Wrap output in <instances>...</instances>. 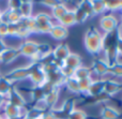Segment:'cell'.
I'll use <instances>...</instances> for the list:
<instances>
[{
	"label": "cell",
	"instance_id": "obj_5",
	"mask_svg": "<svg viewBox=\"0 0 122 119\" xmlns=\"http://www.w3.org/2000/svg\"><path fill=\"white\" fill-rule=\"evenodd\" d=\"M38 47H39L38 42L32 41V40H25L23 43H20V45L17 48H18L19 55L20 56L32 58L38 53Z\"/></svg>",
	"mask_w": 122,
	"mask_h": 119
},
{
	"label": "cell",
	"instance_id": "obj_50",
	"mask_svg": "<svg viewBox=\"0 0 122 119\" xmlns=\"http://www.w3.org/2000/svg\"><path fill=\"white\" fill-rule=\"evenodd\" d=\"M120 12H121V18H122V9L120 10Z\"/></svg>",
	"mask_w": 122,
	"mask_h": 119
},
{
	"label": "cell",
	"instance_id": "obj_26",
	"mask_svg": "<svg viewBox=\"0 0 122 119\" xmlns=\"http://www.w3.org/2000/svg\"><path fill=\"white\" fill-rule=\"evenodd\" d=\"M92 2V10H93V15H104L106 13V8H105V2L102 0H95Z\"/></svg>",
	"mask_w": 122,
	"mask_h": 119
},
{
	"label": "cell",
	"instance_id": "obj_54",
	"mask_svg": "<svg viewBox=\"0 0 122 119\" xmlns=\"http://www.w3.org/2000/svg\"><path fill=\"white\" fill-rule=\"evenodd\" d=\"M4 119H6V118H4Z\"/></svg>",
	"mask_w": 122,
	"mask_h": 119
},
{
	"label": "cell",
	"instance_id": "obj_33",
	"mask_svg": "<svg viewBox=\"0 0 122 119\" xmlns=\"http://www.w3.org/2000/svg\"><path fill=\"white\" fill-rule=\"evenodd\" d=\"M105 2V8H106V12L109 11V12H118L120 11V1L117 0V1H104Z\"/></svg>",
	"mask_w": 122,
	"mask_h": 119
},
{
	"label": "cell",
	"instance_id": "obj_46",
	"mask_svg": "<svg viewBox=\"0 0 122 119\" xmlns=\"http://www.w3.org/2000/svg\"><path fill=\"white\" fill-rule=\"evenodd\" d=\"M6 102V99L4 96H2V94H0V109H2L3 107V105L5 104Z\"/></svg>",
	"mask_w": 122,
	"mask_h": 119
},
{
	"label": "cell",
	"instance_id": "obj_18",
	"mask_svg": "<svg viewBox=\"0 0 122 119\" xmlns=\"http://www.w3.org/2000/svg\"><path fill=\"white\" fill-rule=\"evenodd\" d=\"M67 6L65 4V2H58L53 9H51V18L56 19V21H59L61 17L67 12Z\"/></svg>",
	"mask_w": 122,
	"mask_h": 119
},
{
	"label": "cell",
	"instance_id": "obj_22",
	"mask_svg": "<svg viewBox=\"0 0 122 119\" xmlns=\"http://www.w3.org/2000/svg\"><path fill=\"white\" fill-rule=\"evenodd\" d=\"M57 23L59 24V25L63 26V27H65V28L75 25L76 21H75V14H74V11H67V12L61 17Z\"/></svg>",
	"mask_w": 122,
	"mask_h": 119
},
{
	"label": "cell",
	"instance_id": "obj_36",
	"mask_svg": "<svg viewBox=\"0 0 122 119\" xmlns=\"http://www.w3.org/2000/svg\"><path fill=\"white\" fill-rule=\"evenodd\" d=\"M32 107H34V109H39V111L43 112V113L49 111V107H48V105H47V103L45 102L44 99H42V100H39V101H36Z\"/></svg>",
	"mask_w": 122,
	"mask_h": 119
},
{
	"label": "cell",
	"instance_id": "obj_13",
	"mask_svg": "<svg viewBox=\"0 0 122 119\" xmlns=\"http://www.w3.org/2000/svg\"><path fill=\"white\" fill-rule=\"evenodd\" d=\"M49 36H51L54 40L62 41V40H64V39H66L67 36H69V29L59 25V24H54L53 28H51V32H49Z\"/></svg>",
	"mask_w": 122,
	"mask_h": 119
},
{
	"label": "cell",
	"instance_id": "obj_2",
	"mask_svg": "<svg viewBox=\"0 0 122 119\" xmlns=\"http://www.w3.org/2000/svg\"><path fill=\"white\" fill-rule=\"evenodd\" d=\"M33 17L36 24L38 33L49 34V32H51V28L54 26L53 18H51V15L44 12H40V13H36V15H33Z\"/></svg>",
	"mask_w": 122,
	"mask_h": 119
},
{
	"label": "cell",
	"instance_id": "obj_32",
	"mask_svg": "<svg viewBox=\"0 0 122 119\" xmlns=\"http://www.w3.org/2000/svg\"><path fill=\"white\" fill-rule=\"evenodd\" d=\"M30 94H31V100L33 101V102L39 101V100H42V99H44V97H45V93L43 92V90L41 87H34L33 89L30 91Z\"/></svg>",
	"mask_w": 122,
	"mask_h": 119
},
{
	"label": "cell",
	"instance_id": "obj_17",
	"mask_svg": "<svg viewBox=\"0 0 122 119\" xmlns=\"http://www.w3.org/2000/svg\"><path fill=\"white\" fill-rule=\"evenodd\" d=\"M59 97H60V88H55L54 90H51V92H48L47 94H45L44 100L47 103L49 109H54L56 106V104L59 101Z\"/></svg>",
	"mask_w": 122,
	"mask_h": 119
},
{
	"label": "cell",
	"instance_id": "obj_34",
	"mask_svg": "<svg viewBox=\"0 0 122 119\" xmlns=\"http://www.w3.org/2000/svg\"><path fill=\"white\" fill-rule=\"evenodd\" d=\"M74 14H75V21L76 24H82L89 18L88 15L84 12L82 10H80L79 8H77L75 11H74Z\"/></svg>",
	"mask_w": 122,
	"mask_h": 119
},
{
	"label": "cell",
	"instance_id": "obj_8",
	"mask_svg": "<svg viewBox=\"0 0 122 119\" xmlns=\"http://www.w3.org/2000/svg\"><path fill=\"white\" fill-rule=\"evenodd\" d=\"M5 99H6V102L11 103L12 105L17 106V107H23V106L27 105V102H26V100L24 99V97L21 96L20 91H19L16 87H14V86H13V88L10 90V92L6 94Z\"/></svg>",
	"mask_w": 122,
	"mask_h": 119
},
{
	"label": "cell",
	"instance_id": "obj_12",
	"mask_svg": "<svg viewBox=\"0 0 122 119\" xmlns=\"http://www.w3.org/2000/svg\"><path fill=\"white\" fill-rule=\"evenodd\" d=\"M46 79H47V82L53 84L56 88H61V86L64 85L65 79L66 78L63 76V74L60 71V69H58V70L53 71V72H51V73H47Z\"/></svg>",
	"mask_w": 122,
	"mask_h": 119
},
{
	"label": "cell",
	"instance_id": "obj_31",
	"mask_svg": "<svg viewBox=\"0 0 122 119\" xmlns=\"http://www.w3.org/2000/svg\"><path fill=\"white\" fill-rule=\"evenodd\" d=\"M74 109H75V102H74V100L67 99V100H65L64 102L62 103V106H61L60 111L62 112V113L66 114V117H67V115H69Z\"/></svg>",
	"mask_w": 122,
	"mask_h": 119
},
{
	"label": "cell",
	"instance_id": "obj_6",
	"mask_svg": "<svg viewBox=\"0 0 122 119\" xmlns=\"http://www.w3.org/2000/svg\"><path fill=\"white\" fill-rule=\"evenodd\" d=\"M29 74H30V68L29 66H27V67H18V68L13 69L12 71H10L4 76L10 79L12 83H14V82H21L25 81V79H28L29 78Z\"/></svg>",
	"mask_w": 122,
	"mask_h": 119
},
{
	"label": "cell",
	"instance_id": "obj_25",
	"mask_svg": "<svg viewBox=\"0 0 122 119\" xmlns=\"http://www.w3.org/2000/svg\"><path fill=\"white\" fill-rule=\"evenodd\" d=\"M64 86L66 87V89L69 90L71 93L73 94H79V87H78V81L75 79L73 76L69 77L65 79Z\"/></svg>",
	"mask_w": 122,
	"mask_h": 119
},
{
	"label": "cell",
	"instance_id": "obj_14",
	"mask_svg": "<svg viewBox=\"0 0 122 119\" xmlns=\"http://www.w3.org/2000/svg\"><path fill=\"white\" fill-rule=\"evenodd\" d=\"M121 112L112 105H105L101 111L102 119H120Z\"/></svg>",
	"mask_w": 122,
	"mask_h": 119
},
{
	"label": "cell",
	"instance_id": "obj_43",
	"mask_svg": "<svg viewBox=\"0 0 122 119\" xmlns=\"http://www.w3.org/2000/svg\"><path fill=\"white\" fill-rule=\"evenodd\" d=\"M58 2L59 1H51V0H48V1H41V3H42L43 5H45L46 8H49L51 10V9H53L54 6L58 3Z\"/></svg>",
	"mask_w": 122,
	"mask_h": 119
},
{
	"label": "cell",
	"instance_id": "obj_37",
	"mask_svg": "<svg viewBox=\"0 0 122 119\" xmlns=\"http://www.w3.org/2000/svg\"><path fill=\"white\" fill-rule=\"evenodd\" d=\"M109 72L112 73L114 76H122V66L112 62V63H110Z\"/></svg>",
	"mask_w": 122,
	"mask_h": 119
},
{
	"label": "cell",
	"instance_id": "obj_29",
	"mask_svg": "<svg viewBox=\"0 0 122 119\" xmlns=\"http://www.w3.org/2000/svg\"><path fill=\"white\" fill-rule=\"evenodd\" d=\"M92 79L89 78H85L81 81H78V87H79V94H87L89 88H90L91 84H92Z\"/></svg>",
	"mask_w": 122,
	"mask_h": 119
},
{
	"label": "cell",
	"instance_id": "obj_21",
	"mask_svg": "<svg viewBox=\"0 0 122 119\" xmlns=\"http://www.w3.org/2000/svg\"><path fill=\"white\" fill-rule=\"evenodd\" d=\"M90 75H91V69L88 68V67H84V66H79L73 72V77L75 79H77V81L89 78Z\"/></svg>",
	"mask_w": 122,
	"mask_h": 119
},
{
	"label": "cell",
	"instance_id": "obj_39",
	"mask_svg": "<svg viewBox=\"0 0 122 119\" xmlns=\"http://www.w3.org/2000/svg\"><path fill=\"white\" fill-rule=\"evenodd\" d=\"M21 1H17V0H13V1H9L8 2V10H12V11H18L20 8Z\"/></svg>",
	"mask_w": 122,
	"mask_h": 119
},
{
	"label": "cell",
	"instance_id": "obj_23",
	"mask_svg": "<svg viewBox=\"0 0 122 119\" xmlns=\"http://www.w3.org/2000/svg\"><path fill=\"white\" fill-rule=\"evenodd\" d=\"M13 88V83L9 78H6L4 75L0 76V94L6 97V94L10 92Z\"/></svg>",
	"mask_w": 122,
	"mask_h": 119
},
{
	"label": "cell",
	"instance_id": "obj_45",
	"mask_svg": "<svg viewBox=\"0 0 122 119\" xmlns=\"http://www.w3.org/2000/svg\"><path fill=\"white\" fill-rule=\"evenodd\" d=\"M8 47V45H6V43L4 42V40H2V39H0V54L2 53V52L4 51V49Z\"/></svg>",
	"mask_w": 122,
	"mask_h": 119
},
{
	"label": "cell",
	"instance_id": "obj_4",
	"mask_svg": "<svg viewBox=\"0 0 122 119\" xmlns=\"http://www.w3.org/2000/svg\"><path fill=\"white\" fill-rule=\"evenodd\" d=\"M100 28L105 34L114 33L119 26V21L114 14H104L100 18Z\"/></svg>",
	"mask_w": 122,
	"mask_h": 119
},
{
	"label": "cell",
	"instance_id": "obj_16",
	"mask_svg": "<svg viewBox=\"0 0 122 119\" xmlns=\"http://www.w3.org/2000/svg\"><path fill=\"white\" fill-rule=\"evenodd\" d=\"M2 111H3L2 116L6 119H12V118L19 117V107L14 106V105H12L9 102H5V104L3 105V107H2Z\"/></svg>",
	"mask_w": 122,
	"mask_h": 119
},
{
	"label": "cell",
	"instance_id": "obj_47",
	"mask_svg": "<svg viewBox=\"0 0 122 119\" xmlns=\"http://www.w3.org/2000/svg\"><path fill=\"white\" fill-rule=\"evenodd\" d=\"M119 27L122 28V21H121V23H119Z\"/></svg>",
	"mask_w": 122,
	"mask_h": 119
},
{
	"label": "cell",
	"instance_id": "obj_49",
	"mask_svg": "<svg viewBox=\"0 0 122 119\" xmlns=\"http://www.w3.org/2000/svg\"><path fill=\"white\" fill-rule=\"evenodd\" d=\"M122 9V1H120V10Z\"/></svg>",
	"mask_w": 122,
	"mask_h": 119
},
{
	"label": "cell",
	"instance_id": "obj_48",
	"mask_svg": "<svg viewBox=\"0 0 122 119\" xmlns=\"http://www.w3.org/2000/svg\"><path fill=\"white\" fill-rule=\"evenodd\" d=\"M0 119H4V117L2 116V114H0Z\"/></svg>",
	"mask_w": 122,
	"mask_h": 119
},
{
	"label": "cell",
	"instance_id": "obj_30",
	"mask_svg": "<svg viewBox=\"0 0 122 119\" xmlns=\"http://www.w3.org/2000/svg\"><path fill=\"white\" fill-rule=\"evenodd\" d=\"M88 115L84 109H74L71 113L67 115V119H87Z\"/></svg>",
	"mask_w": 122,
	"mask_h": 119
},
{
	"label": "cell",
	"instance_id": "obj_19",
	"mask_svg": "<svg viewBox=\"0 0 122 119\" xmlns=\"http://www.w3.org/2000/svg\"><path fill=\"white\" fill-rule=\"evenodd\" d=\"M121 87H119L116 83H114L112 81H106L104 82V93L108 97V98H112V97L116 96L120 92Z\"/></svg>",
	"mask_w": 122,
	"mask_h": 119
},
{
	"label": "cell",
	"instance_id": "obj_24",
	"mask_svg": "<svg viewBox=\"0 0 122 119\" xmlns=\"http://www.w3.org/2000/svg\"><path fill=\"white\" fill-rule=\"evenodd\" d=\"M20 25L23 26L24 28L28 30L30 33H38V30H36V21H34V17H28V18H23L20 21Z\"/></svg>",
	"mask_w": 122,
	"mask_h": 119
},
{
	"label": "cell",
	"instance_id": "obj_35",
	"mask_svg": "<svg viewBox=\"0 0 122 119\" xmlns=\"http://www.w3.org/2000/svg\"><path fill=\"white\" fill-rule=\"evenodd\" d=\"M44 113L39 109H34V107H31V109H28L27 115H26V118H30V119H42Z\"/></svg>",
	"mask_w": 122,
	"mask_h": 119
},
{
	"label": "cell",
	"instance_id": "obj_41",
	"mask_svg": "<svg viewBox=\"0 0 122 119\" xmlns=\"http://www.w3.org/2000/svg\"><path fill=\"white\" fill-rule=\"evenodd\" d=\"M57 115L55 114V112H53V111H47V112H45L44 113V115H43V118L42 119H57Z\"/></svg>",
	"mask_w": 122,
	"mask_h": 119
},
{
	"label": "cell",
	"instance_id": "obj_44",
	"mask_svg": "<svg viewBox=\"0 0 122 119\" xmlns=\"http://www.w3.org/2000/svg\"><path fill=\"white\" fill-rule=\"evenodd\" d=\"M112 81L114 82V83H116L119 87L122 88V76H114L112 78Z\"/></svg>",
	"mask_w": 122,
	"mask_h": 119
},
{
	"label": "cell",
	"instance_id": "obj_11",
	"mask_svg": "<svg viewBox=\"0 0 122 119\" xmlns=\"http://www.w3.org/2000/svg\"><path fill=\"white\" fill-rule=\"evenodd\" d=\"M79 66H81V57L76 53H71L64 59V61L62 62L61 68H66V69H70V70H75V69L78 68Z\"/></svg>",
	"mask_w": 122,
	"mask_h": 119
},
{
	"label": "cell",
	"instance_id": "obj_10",
	"mask_svg": "<svg viewBox=\"0 0 122 119\" xmlns=\"http://www.w3.org/2000/svg\"><path fill=\"white\" fill-rule=\"evenodd\" d=\"M18 56H20V55H19V52H18L17 47H9L8 46L0 54V62L9 64L14 61L15 59H17Z\"/></svg>",
	"mask_w": 122,
	"mask_h": 119
},
{
	"label": "cell",
	"instance_id": "obj_3",
	"mask_svg": "<svg viewBox=\"0 0 122 119\" xmlns=\"http://www.w3.org/2000/svg\"><path fill=\"white\" fill-rule=\"evenodd\" d=\"M30 68V74H29V81L34 85V87H41L46 79V73L43 70V67L40 62L36 63H31L29 66Z\"/></svg>",
	"mask_w": 122,
	"mask_h": 119
},
{
	"label": "cell",
	"instance_id": "obj_1",
	"mask_svg": "<svg viewBox=\"0 0 122 119\" xmlns=\"http://www.w3.org/2000/svg\"><path fill=\"white\" fill-rule=\"evenodd\" d=\"M84 44L88 53L97 55L104 49V36L95 28H89L85 33Z\"/></svg>",
	"mask_w": 122,
	"mask_h": 119
},
{
	"label": "cell",
	"instance_id": "obj_7",
	"mask_svg": "<svg viewBox=\"0 0 122 119\" xmlns=\"http://www.w3.org/2000/svg\"><path fill=\"white\" fill-rule=\"evenodd\" d=\"M51 54H53L54 58H55L56 63L58 64V67L60 69L61 66H62V62L64 61V59L71 54V51H70V47L67 44L61 43V44L57 45L55 48H53Z\"/></svg>",
	"mask_w": 122,
	"mask_h": 119
},
{
	"label": "cell",
	"instance_id": "obj_9",
	"mask_svg": "<svg viewBox=\"0 0 122 119\" xmlns=\"http://www.w3.org/2000/svg\"><path fill=\"white\" fill-rule=\"evenodd\" d=\"M109 68H110V63L108 61H106L104 58H97L93 61L91 70L97 75H99L100 78H101L106 73L109 72Z\"/></svg>",
	"mask_w": 122,
	"mask_h": 119
},
{
	"label": "cell",
	"instance_id": "obj_40",
	"mask_svg": "<svg viewBox=\"0 0 122 119\" xmlns=\"http://www.w3.org/2000/svg\"><path fill=\"white\" fill-rule=\"evenodd\" d=\"M8 38V25L0 23V39L4 40Z\"/></svg>",
	"mask_w": 122,
	"mask_h": 119
},
{
	"label": "cell",
	"instance_id": "obj_28",
	"mask_svg": "<svg viewBox=\"0 0 122 119\" xmlns=\"http://www.w3.org/2000/svg\"><path fill=\"white\" fill-rule=\"evenodd\" d=\"M78 8H79L80 10L84 11V12L88 15V17L94 16V15H93V10H92V2L91 1L84 0V1L78 2Z\"/></svg>",
	"mask_w": 122,
	"mask_h": 119
},
{
	"label": "cell",
	"instance_id": "obj_51",
	"mask_svg": "<svg viewBox=\"0 0 122 119\" xmlns=\"http://www.w3.org/2000/svg\"><path fill=\"white\" fill-rule=\"evenodd\" d=\"M23 119H30V118H23Z\"/></svg>",
	"mask_w": 122,
	"mask_h": 119
},
{
	"label": "cell",
	"instance_id": "obj_27",
	"mask_svg": "<svg viewBox=\"0 0 122 119\" xmlns=\"http://www.w3.org/2000/svg\"><path fill=\"white\" fill-rule=\"evenodd\" d=\"M6 13H8V24H16V25L20 24L23 17L19 11H12L6 9Z\"/></svg>",
	"mask_w": 122,
	"mask_h": 119
},
{
	"label": "cell",
	"instance_id": "obj_38",
	"mask_svg": "<svg viewBox=\"0 0 122 119\" xmlns=\"http://www.w3.org/2000/svg\"><path fill=\"white\" fill-rule=\"evenodd\" d=\"M19 24H8V36L10 38H16L17 32H18Z\"/></svg>",
	"mask_w": 122,
	"mask_h": 119
},
{
	"label": "cell",
	"instance_id": "obj_42",
	"mask_svg": "<svg viewBox=\"0 0 122 119\" xmlns=\"http://www.w3.org/2000/svg\"><path fill=\"white\" fill-rule=\"evenodd\" d=\"M112 62L122 66V52H120V51L117 52L116 56H115V59H114V61H112Z\"/></svg>",
	"mask_w": 122,
	"mask_h": 119
},
{
	"label": "cell",
	"instance_id": "obj_52",
	"mask_svg": "<svg viewBox=\"0 0 122 119\" xmlns=\"http://www.w3.org/2000/svg\"><path fill=\"white\" fill-rule=\"evenodd\" d=\"M1 11H2V10H0V14H1Z\"/></svg>",
	"mask_w": 122,
	"mask_h": 119
},
{
	"label": "cell",
	"instance_id": "obj_53",
	"mask_svg": "<svg viewBox=\"0 0 122 119\" xmlns=\"http://www.w3.org/2000/svg\"><path fill=\"white\" fill-rule=\"evenodd\" d=\"M0 76H1V74H0Z\"/></svg>",
	"mask_w": 122,
	"mask_h": 119
},
{
	"label": "cell",
	"instance_id": "obj_15",
	"mask_svg": "<svg viewBox=\"0 0 122 119\" xmlns=\"http://www.w3.org/2000/svg\"><path fill=\"white\" fill-rule=\"evenodd\" d=\"M103 92H104V81H102V79H97V81L92 82V84H91V86H90V88H89L86 96L92 97V98H97V97L101 96Z\"/></svg>",
	"mask_w": 122,
	"mask_h": 119
},
{
	"label": "cell",
	"instance_id": "obj_20",
	"mask_svg": "<svg viewBox=\"0 0 122 119\" xmlns=\"http://www.w3.org/2000/svg\"><path fill=\"white\" fill-rule=\"evenodd\" d=\"M18 11L23 18H28V17L33 16V2L32 1H21L20 8H19Z\"/></svg>",
	"mask_w": 122,
	"mask_h": 119
}]
</instances>
